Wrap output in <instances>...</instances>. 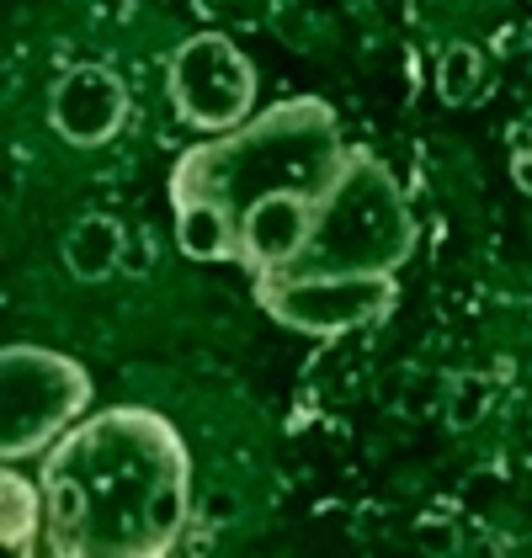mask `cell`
<instances>
[{
  "label": "cell",
  "mask_w": 532,
  "mask_h": 558,
  "mask_svg": "<svg viewBox=\"0 0 532 558\" xmlns=\"http://www.w3.org/2000/svg\"><path fill=\"white\" fill-rule=\"evenodd\" d=\"M53 558H160L192 515V452L181 430L144 404L96 410L44 452Z\"/></svg>",
  "instance_id": "1"
},
{
  "label": "cell",
  "mask_w": 532,
  "mask_h": 558,
  "mask_svg": "<svg viewBox=\"0 0 532 558\" xmlns=\"http://www.w3.org/2000/svg\"><path fill=\"white\" fill-rule=\"evenodd\" d=\"M347 160L341 118L319 96H288L245 118L240 129L192 144L171 166V203L208 197L240 218L266 192H304L319 197Z\"/></svg>",
  "instance_id": "2"
},
{
  "label": "cell",
  "mask_w": 532,
  "mask_h": 558,
  "mask_svg": "<svg viewBox=\"0 0 532 558\" xmlns=\"http://www.w3.org/2000/svg\"><path fill=\"white\" fill-rule=\"evenodd\" d=\"M410 256H415V218L395 171L373 149L347 144L336 181L314 197L310 245L293 266L271 277H399Z\"/></svg>",
  "instance_id": "3"
},
{
  "label": "cell",
  "mask_w": 532,
  "mask_h": 558,
  "mask_svg": "<svg viewBox=\"0 0 532 558\" xmlns=\"http://www.w3.org/2000/svg\"><path fill=\"white\" fill-rule=\"evenodd\" d=\"M90 373L48 345H5L0 351V452L5 463L48 452L86 415Z\"/></svg>",
  "instance_id": "4"
},
{
  "label": "cell",
  "mask_w": 532,
  "mask_h": 558,
  "mask_svg": "<svg viewBox=\"0 0 532 558\" xmlns=\"http://www.w3.org/2000/svg\"><path fill=\"white\" fill-rule=\"evenodd\" d=\"M166 86H171V107L186 129L229 133L256 107V64L223 33H197L177 48Z\"/></svg>",
  "instance_id": "5"
},
{
  "label": "cell",
  "mask_w": 532,
  "mask_h": 558,
  "mask_svg": "<svg viewBox=\"0 0 532 558\" xmlns=\"http://www.w3.org/2000/svg\"><path fill=\"white\" fill-rule=\"evenodd\" d=\"M266 314L299 336H347L389 319L399 299L395 277H251Z\"/></svg>",
  "instance_id": "6"
},
{
  "label": "cell",
  "mask_w": 532,
  "mask_h": 558,
  "mask_svg": "<svg viewBox=\"0 0 532 558\" xmlns=\"http://www.w3.org/2000/svg\"><path fill=\"white\" fill-rule=\"evenodd\" d=\"M48 118L64 144L96 149V144L118 138L129 123V86L107 64H75L59 75V86L48 96Z\"/></svg>",
  "instance_id": "7"
},
{
  "label": "cell",
  "mask_w": 532,
  "mask_h": 558,
  "mask_svg": "<svg viewBox=\"0 0 532 558\" xmlns=\"http://www.w3.org/2000/svg\"><path fill=\"white\" fill-rule=\"evenodd\" d=\"M314 229V197L304 192H266L245 214L234 218V266H245L251 277H271L282 266H293L299 251L310 245Z\"/></svg>",
  "instance_id": "8"
},
{
  "label": "cell",
  "mask_w": 532,
  "mask_h": 558,
  "mask_svg": "<svg viewBox=\"0 0 532 558\" xmlns=\"http://www.w3.org/2000/svg\"><path fill=\"white\" fill-rule=\"evenodd\" d=\"M123 245H129V229L118 218H75V229L64 234V271L75 282H107L112 271H123Z\"/></svg>",
  "instance_id": "9"
},
{
  "label": "cell",
  "mask_w": 532,
  "mask_h": 558,
  "mask_svg": "<svg viewBox=\"0 0 532 558\" xmlns=\"http://www.w3.org/2000/svg\"><path fill=\"white\" fill-rule=\"evenodd\" d=\"M48 526V500H44V478L5 469L0 473V543L11 554H33L44 543Z\"/></svg>",
  "instance_id": "10"
},
{
  "label": "cell",
  "mask_w": 532,
  "mask_h": 558,
  "mask_svg": "<svg viewBox=\"0 0 532 558\" xmlns=\"http://www.w3.org/2000/svg\"><path fill=\"white\" fill-rule=\"evenodd\" d=\"M177 245L186 260H234V214L208 197H177Z\"/></svg>",
  "instance_id": "11"
},
{
  "label": "cell",
  "mask_w": 532,
  "mask_h": 558,
  "mask_svg": "<svg viewBox=\"0 0 532 558\" xmlns=\"http://www.w3.org/2000/svg\"><path fill=\"white\" fill-rule=\"evenodd\" d=\"M437 96L447 107H474L485 101V59L474 44H452L437 59Z\"/></svg>",
  "instance_id": "12"
},
{
  "label": "cell",
  "mask_w": 532,
  "mask_h": 558,
  "mask_svg": "<svg viewBox=\"0 0 532 558\" xmlns=\"http://www.w3.org/2000/svg\"><path fill=\"white\" fill-rule=\"evenodd\" d=\"M489 410V378L485 373H458L452 378V399H447V426L474 430Z\"/></svg>",
  "instance_id": "13"
},
{
  "label": "cell",
  "mask_w": 532,
  "mask_h": 558,
  "mask_svg": "<svg viewBox=\"0 0 532 558\" xmlns=\"http://www.w3.org/2000/svg\"><path fill=\"white\" fill-rule=\"evenodd\" d=\"M415 548H426L432 558L458 554V515H447V511L415 515Z\"/></svg>",
  "instance_id": "14"
},
{
  "label": "cell",
  "mask_w": 532,
  "mask_h": 558,
  "mask_svg": "<svg viewBox=\"0 0 532 558\" xmlns=\"http://www.w3.org/2000/svg\"><path fill=\"white\" fill-rule=\"evenodd\" d=\"M149 266H155L149 234H129V245H123V271H129V277H144Z\"/></svg>",
  "instance_id": "15"
},
{
  "label": "cell",
  "mask_w": 532,
  "mask_h": 558,
  "mask_svg": "<svg viewBox=\"0 0 532 558\" xmlns=\"http://www.w3.org/2000/svg\"><path fill=\"white\" fill-rule=\"evenodd\" d=\"M511 181H517V186L532 197V144H522V149H517V160H511Z\"/></svg>",
  "instance_id": "16"
}]
</instances>
